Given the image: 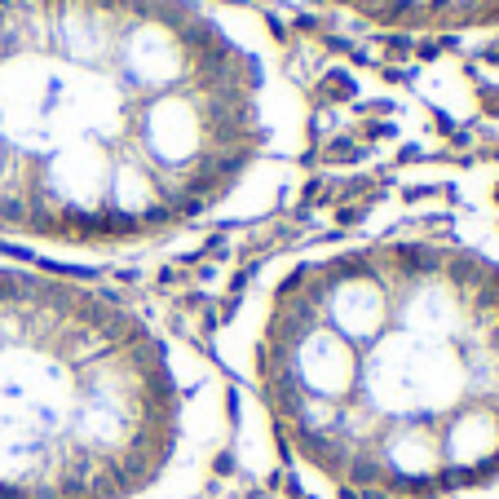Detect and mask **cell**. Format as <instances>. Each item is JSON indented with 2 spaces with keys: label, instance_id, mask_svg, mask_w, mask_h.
Masks as SVG:
<instances>
[{
  "label": "cell",
  "instance_id": "obj_4",
  "mask_svg": "<svg viewBox=\"0 0 499 499\" xmlns=\"http://www.w3.org/2000/svg\"><path fill=\"white\" fill-rule=\"evenodd\" d=\"M393 31H464L499 23V0H323Z\"/></svg>",
  "mask_w": 499,
  "mask_h": 499
},
{
  "label": "cell",
  "instance_id": "obj_3",
  "mask_svg": "<svg viewBox=\"0 0 499 499\" xmlns=\"http://www.w3.org/2000/svg\"><path fill=\"white\" fill-rule=\"evenodd\" d=\"M230 438V385L195 340L0 257V499H204Z\"/></svg>",
  "mask_w": 499,
  "mask_h": 499
},
{
  "label": "cell",
  "instance_id": "obj_2",
  "mask_svg": "<svg viewBox=\"0 0 499 499\" xmlns=\"http://www.w3.org/2000/svg\"><path fill=\"white\" fill-rule=\"evenodd\" d=\"M217 345L301 499H499V230L398 212L301 243Z\"/></svg>",
  "mask_w": 499,
  "mask_h": 499
},
{
  "label": "cell",
  "instance_id": "obj_1",
  "mask_svg": "<svg viewBox=\"0 0 499 499\" xmlns=\"http://www.w3.org/2000/svg\"><path fill=\"white\" fill-rule=\"evenodd\" d=\"M305 146L274 40L221 0H0V243L151 252L270 212Z\"/></svg>",
  "mask_w": 499,
  "mask_h": 499
}]
</instances>
